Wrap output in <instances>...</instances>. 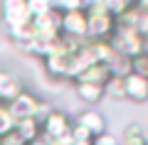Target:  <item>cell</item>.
Listing matches in <instances>:
<instances>
[{
    "mask_svg": "<svg viewBox=\"0 0 148 145\" xmlns=\"http://www.w3.org/2000/svg\"><path fill=\"white\" fill-rule=\"evenodd\" d=\"M114 30H116V17H111L101 5L86 7V39L109 42Z\"/></svg>",
    "mask_w": 148,
    "mask_h": 145,
    "instance_id": "6da1fadb",
    "label": "cell"
},
{
    "mask_svg": "<svg viewBox=\"0 0 148 145\" xmlns=\"http://www.w3.org/2000/svg\"><path fill=\"white\" fill-rule=\"evenodd\" d=\"M109 44L116 54L126 59H133L143 52V35L136 30V27H123V25H116L114 35L109 37Z\"/></svg>",
    "mask_w": 148,
    "mask_h": 145,
    "instance_id": "7a4b0ae2",
    "label": "cell"
},
{
    "mask_svg": "<svg viewBox=\"0 0 148 145\" xmlns=\"http://www.w3.org/2000/svg\"><path fill=\"white\" fill-rule=\"evenodd\" d=\"M0 17L5 27H20L32 22V12L27 0H0Z\"/></svg>",
    "mask_w": 148,
    "mask_h": 145,
    "instance_id": "3957f363",
    "label": "cell"
},
{
    "mask_svg": "<svg viewBox=\"0 0 148 145\" xmlns=\"http://www.w3.org/2000/svg\"><path fill=\"white\" fill-rule=\"evenodd\" d=\"M40 103H42V99H37L35 93H30V91L22 88L15 99H12L10 103H5V106H8V111L12 113L15 120H25V118H37Z\"/></svg>",
    "mask_w": 148,
    "mask_h": 145,
    "instance_id": "277c9868",
    "label": "cell"
},
{
    "mask_svg": "<svg viewBox=\"0 0 148 145\" xmlns=\"http://www.w3.org/2000/svg\"><path fill=\"white\" fill-rule=\"evenodd\" d=\"M72 123L74 120L69 118L64 111H49L47 116H45L42 120V138L45 140H57V138H64V135H69V130H72Z\"/></svg>",
    "mask_w": 148,
    "mask_h": 145,
    "instance_id": "5b68a950",
    "label": "cell"
},
{
    "mask_svg": "<svg viewBox=\"0 0 148 145\" xmlns=\"http://www.w3.org/2000/svg\"><path fill=\"white\" fill-rule=\"evenodd\" d=\"M62 35L72 39H86V10H74L62 15Z\"/></svg>",
    "mask_w": 148,
    "mask_h": 145,
    "instance_id": "8992f818",
    "label": "cell"
},
{
    "mask_svg": "<svg viewBox=\"0 0 148 145\" xmlns=\"http://www.w3.org/2000/svg\"><path fill=\"white\" fill-rule=\"evenodd\" d=\"M32 27H35V35H45V37L62 35V12H57L52 7V10L45 12V15L32 17Z\"/></svg>",
    "mask_w": 148,
    "mask_h": 145,
    "instance_id": "52a82bcc",
    "label": "cell"
},
{
    "mask_svg": "<svg viewBox=\"0 0 148 145\" xmlns=\"http://www.w3.org/2000/svg\"><path fill=\"white\" fill-rule=\"evenodd\" d=\"M123 88H126V99L133 103H146L148 101V79L141 74H128L123 76Z\"/></svg>",
    "mask_w": 148,
    "mask_h": 145,
    "instance_id": "ba28073f",
    "label": "cell"
},
{
    "mask_svg": "<svg viewBox=\"0 0 148 145\" xmlns=\"http://www.w3.org/2000/svg\"><path fill=\"white\" fill-rule=\"evenodd\" d=\"M74 123H79L82 128H86L91 135H101V133H106V116L101 113V111H96V108H86V111H82L77 118H74Z\"/></svg>",
    "mask_w": 148,
    "mask_h": 145,
    "instance_id": "9c48e42d",
    "label": "cell"
},
{
    "mask_svg": "<svg viewBox=\"0 0 148 145\" xmlns=\"http://www.w3.org/2000/svg\"><path fill=\"white\" fill-rule=\"evenodd\" d=\"M20 91H22V81L12 71L0 67V103H10Z\"/></svg>",
    "mask_w": 148,
    "mask_h": 145,
    "instance_id": "30bf717a",
    "label": "cell"
},
{
    "mask_svg": "<svg viewBox=\"0 0 148 145\" xmlns=\"http://www.w3.org/2000/svg\"><path fill=\"white\" fill-rule=\"evenodd\" d=\"M111 79V71H109V67L106 64H101V62H96V64H91V67H86L84 71L79 74V76L74 79V81H79V84H96V86H106V81Z\"/></svg>",
    "mask_w": 148,
    "mask_h": 145,
    "instance_id": "8fae6325",
    "label": "cell"
},
{
    "mask_svg": "<svg viewBox=\"0 0 148 145\" xmlns=\"http://www.w3.org/2000/svg\"><path fill=\"white\" fill-rule=\"evenodd\" d=\"M119 145H148V133L141 128V123H128L121 133Z\"/></svg>",
    "mask_w": 148,
    "mask_h": 145,
    "instance_id": "7c38bea8",
    "label": "cell"
},
{
    "mask_svg": "<svg viewBox=\"0 0 148 145\" xmlns=\"http://www.w3.org/2000/svg\"><path fill=\"white\" fill-rule=\"evenodd\" d=\"M15 130L20 133V138L25 143H32V140L42 138V123L37 118H25V120H17L15 123Z\"/></svg>",
    "mask_w": 148,
    "mask_h": 145,
    "instance_id": "4fadbf2b",
    "label": "cell"
},
{
    "mask_svg": "<svg viewBox=\"0 0 148 145\" xmlns=\"http://www.w3.org/2000/svg\"><path fill=\"white\" fill-rule=\"evenodd\" d=\"M74 88H77V96H79L84 103L94 106L104 99V86H96V84H79L74 81Z\"/></svg>",
    "mask_w": 148,
    "mask_h": 145,
    "instance_id": "5bb4252c",
    "label": "cell"
},
{
    "mask_svg": "<svg viewBox=\"0 0 148 145\" xmlns=\"http://www.w3.org/2000/svg\"><path fill=\"white\" fill-rule=\"evenodd\" d=\"M133 5H136V0H101V7H104L111 17H116V20L123 12H128Z\"/></svg>",
    "mask_w": 148,
    "mask_h": 145,
    "instance_id": "9a60e30c",
    "label": "cell"
},
{
    "mask_svg": "<svg viewBox=\"0 0 148 145\" xmlns=\"http://www.w3.org/2000/svg\"><path fill=\"white\" fill-rule=\"evenodd\" d=\"M104 96H111V99H126V88H123V76H111L104 86Z\"/></svg>",
    "mask_w": 148,
    "mask_h": 145,
    "instance_id": "2e32d148",
    "label": "cell"
},
{
    "mask_svg": "<svg viewBox=\"0 0 148 145\" xmlns=\"http://www.w3.org/2000/svg\"><path fill=\"white\" fill-rule=\"evenodd\" d=\"M69 138H72V145H94V135H91L86 128H82L79 123H72Z\"/></svg>",
    "mask_w": 148,
    "mask_h": 145,
    "instance_id": "e0dca14e",
    "label": "cell"
},
{
    "mask_svg": "<svg viewBox=\"0 0 148 145\" xmlns=\"http://www.w3.org/2000/svg\"><path fill=\"white\" fill-rule=\"evenodd\" d=\"M15 123H17V120L12 118V113L8 111V106L0 103V135H5V133H10V130H15Z\"/></svg>",
    "mask_w": 148,
    "mask_h": 145,
    "instance_id": "ac0fdd59",
    "label": "cell"
},
{
    "mask_svg": "<svg viewBox=\"0 0 148 145\" xmlns=\"http://www.w3.org/2000/svg\"><path fill=\"white\" fill-rule=\"evenodd\" d=\"M52 7L57 12H74V10H84V3L82 0H52Z\"/></svg>",
    "mask_w": 148,
    "mask_h": 145,
    "instance_id": "d6986e66",
    "label": "cell"
},
{
    "mask_svg": "<svg viewBox=\"0 0 148 145\" xmlns=\"http://www.w3.org/2000/svg\"><path fill=\"white\" fill-rule=\"evenodd\" d=\"M131 71L133 74H141V76L148 79V54L146 52H141L138 57L131 59Z\"/></svg>",
    "mask_w": 148,
    "mask_h": 145,
    "instance_id": "ffe728a7",
    "label": "cell"
},
{
    "mask_svg": "<svg viewBox=\"0 0 148 145\" xmlns=\"http://www.w3.org/2000/svg\"><path fill=\"white\" fill-rule=\"evenodd\" d=\"M27 7H30L32 17H40L52 10V0H27Z\"/></svg>",
    "mask_w": 148,
    "mask_h": 145,
    "instance_id": "44dd1931",
    "label": "cell"
},
{
    "mask_svg": "<svg viewBox=\"0 0 148 145\" xmlns=\"http://www.w3.org/2000/svg\"><path fill=\"white\" fill-rule=\"evenodd\" d=\"M0 145H27V143L20 138V133H17V130H10V133L0 135Z\"/></svg>",
    "mask_w": 148,
    "mask_h": 145,
    "instance_id": "7402d4cb",
    "label": "cell"
},
{
    "mask_svg": "<svg viewBox=\"0 0 148 145\" xmlns=\"http://www.w3.org/2000/svg\"><path fill=\"white\" fill-rule=\"evenodd\" d=\"M94 145H119V138H116V135H111L109 130H106V133H101V135H96V138H94Z\"/></svg>",
    "mask_w": 148,
    "mask_h": 145,
    "instance_id": "603a6c76",
    "label": "cell"
},
{
    "mask_svg": "<svg viewBox=\"0 0 148 145\" xmlns=\"http://www.w3.org/2000/svg\"><path fill=\"white\" fill-rule=\"evenodd\" d=\"M136 30L141 32L143 37H148V10H141V12H138V25H136Z\"/></svg>",
    "mask_w": 148,
    "mask_h": 145,
    "instance_id": "cb8c5ba5",
    "label": "cell"
},
{
    "mask_svg": "<svg viewBox=\"0 0 148 145\" xmlns=\"http://www.w3.org/2000/svg\"><path fill=\"white\" fill-rule=\"evenodd\" d=\"M47 145H72V138L64 135V138H57V140H45Z\"/></svg>",
    "mask_w": 148,
    "mask_h": 145,
    "instance_id": "d4e9b609",
    "label": "cell"
},
{
    "mask_svg": "<svg viewBox=\"0 0 148 145\" xmlns=\"http://www.w3.org/2000/svg\"><path fill=\"white\" fill-rule=\"evenodd\" d=\"M84 3V10L86 7H94V5H101V0H82Z\"/></svg>",
    "mask_w": 148,
    "mask_h": 145,
    "instance_id": "484cf974",
    "label": "cell"
},
{
    "mask_svg": "<svg viewBox=\"0 0 148 145\" xmlns=\"http://www.w3.org/2000/svg\"><path fill=\"white\" fill-rule=\"evenodd\" d=\"M136 7L138 10H148V0H136Z\"/></svg>",
    "mask_w": 148,
    "mask_h": 145,
    "instance_id": "4316f807",
    "label": "cell"
},
{
    "mask_svg": "<svg viewBox=\"0 0 148 145\" xmlns=\"http://www.w3.org/2000/svg\"><path fill=\"white\" fill-rule=\"evenodd\" d=\"M27 145H47V143H45V138H37V140H32V143H27Z\"/></svg>",
    "mask_w": 148,
    "mask_h": 145,
    "instance_id": "83f0119b",
    "label": "cell"
},
{
    "mask_svg": "<svg viewBox=\"0 0 148 145\" xmlns=\"http://www.w3.org/2000/svg\"><path fill=\"white\" fill-rule=\"evenodd\" d=\"M143 52L148 54V37H143Z\"/></svg>",
    "mask_w": 148,
    "mask_h": 145,
    "instance_id": "f1b7e54d",
    "label": "cell"
}]
</instances>
